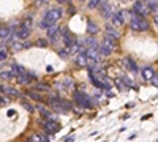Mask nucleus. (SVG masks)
<instances>
[{
    "mask_svg": "<svg viewBox=\"0 0 158 142\" xmlns=\"http://www.w3.org/2000/svg\"><path fill=\"white\" fill-rule=\"evenodd\" d=\"M130 16H131V24H130L131 30H135V32H146L149 29V22L146 21V18L139 16L138 13H135L133 10L130 11Z\"/></svg>",
    "mask_w": 158,
    "mask_h": 142,
    "instance_id": "obj_1",
    "label": "nucleus"
},
{
    "mask_svg": "<svg viewBox=\"0 0 158 142\" xmlns=\"http://www.w3.org/2000/svg\"><path fill=\"white\" fill-rule=\"evenodd\" d=\"M73 98L76 99L77 104L81 108H84V109H92L94 108V101H92V98L85 92H82V90H76V92L73 93Z\"/></svg>",
    "mask_w": 158,
    "mask_h": 142,
    "instance_id": "obj_2",
    "label": "nucleus"
},
{
    "mask_svg": "<svg viewBox=\"0 0 158 142\" xmlns=\"http://www.w3.org/2000/svg\"><path fill=\"white\" fill-rule=\"evenodd\" d=\"M62 14H63V13H62L60 8H51V10L46 13V16H44L43 19L48 21V22H51L52 25H56V22L62 18Z\"/></svg>",
    "mask_w": 158,
    "mask_h": 142,
    "instance_id": "obj_3",
    "label": "nucleus"
},
{
    "mask_svg": "<svg viewBox=\"0 0 158 142\" xmlns=\"http://www.w3.org/2000/svg\"><path fill=\"white\" fill-rule=\"evenodd\" d=\"M133 11L138 13L139 16H147L149 14V6L144 0H135V5H133Z\"/></svg>",
    "mask_w": 158,
    "mask_h": 142,
    "instance_id": "obj_4",
    "label": "nucleus"
},
{
    "mask_svg": "<svg viewBox=\"0 0 158 142\" xmlns=\"http://www.w3.org/2000/svg\"><path fill=\"white\" fill-rule=\"evenodd\" d=\"M41 126H43V130H44L48 134H54V133H57V131L60 130V125H59L57 122H54V120H44Z\"/></svg>",
    "mask_w": 158,
    "mask_h": 142,
    "instance_id": "obj_5",
    "label": "nucleus"
},
{
    "mask_svg": "<svg viewBox=\"0 0 158 142\" xmlns=\"http://www.w3.org/2000/svg\"><path fill=\"white\" fill-rule=\"evenodd\" d=\"M0 93H3L5 96H10V98H15V96L21 95L16 88H13L10 85H3V84H0Z\"/></svg>",
    "mask_w": 158,
    "mask_h": 142,
    "instance_id": "obj_6",
    "label": "nucleus"
},
{
    "mask_svg": "<svg viewBox=\"0 0 158 142\" xmlns=\"http://www.w3.org/2000/svg\"><path fill=\"white\" fill-rule=\"evenodd\" d=\"M111 22L114 27H122L123 25V11H115L111 18Z\"/></svg>",
    "mask_w": 158,
    "mask_h": 142,
    "instance_id": "obj_7",
    "label": "nucleus"
},
{
    "mask_svg": "<svg viewBox=\"0 0 158 142\" xmlns=\"http://www.w3.org/2000/svg\"><path fill=\"white\" fill-rule=\"evenodd\" d=\"M122 65L123 67H127L130 71H133V73H136L138 71V67H136V62L131 59V57H125L123 60H122Z\"/></svg>",
    "mask_w": 158,
    "mask_h": 142,
    "instance_id": "obj_8",
    "label": "nucleus"
},
{
    "mask_svg": "<svg viewBox=\"0 0 158 142\" xmlns=\"http://www.w3.org/2000/svg\"><path fill=\"white\" fill-rule=\"evenodd\" d=\"M141 74H142V79L144 81H152V77L155 76V71H153L152 67H144L142 71H141Z\"/></svg>",
    "mask_w": 158,
    "mask_h": 142,
    "instance_id": "obj_9",
    "label": "nucleus"
},
{
    "mask_svg": "<svg viewBox=\"0 0 158 142\" xmlns=\"http://www.w3.org/2000/svg\"><path fill=\"white\" fill-rule=\"evenodd\" d=\"M16 36L19 38V40H27V38L30 36V29L21 25V27L18 29V32H16Z\"/></svg>",
    "mask_w": 158,
    "mask_h": 142,
    "instance_id": "obj_10",
    "label": "nucleus"
},
{
    "mask_svg": "<svg viewBox=\"0 0 158 142\" xmlns=\"http://www.w3.org/2000/svg\"><path fill=\"white\" fill-rule=\"evenodd\" d=\"M48 36H51L52 43H56L59 40V27H57V25H52L51 29H48Z\"/></svg>",
    "mask_w": 158,
    "mask_h": 142,
    "instance_id": "obj_11",
    "label": "nucleus"
},
{
    "mask_svg": "<svg viewBox=\"0 0 158 142\" xmlns=\"http://www.w3.org/2000/svg\"><path fill=\"white\" fill-rule=\"evenodd\" d=\"M98 52H100L101 55L106 57V55H111V54H112V49H111L106 43H101V44L98 46Z\"/></svg>",
    "mask_w": 158,
    "mask_h": 142,
    "instance_id": "obj_12",
    "label": "nucleus"
},
{
    "mask_svg": "<svg viewBox=\"0 0 158 142\" xmlns=\"http://www.w3.org/2000/svg\"><path fill=\"white\" fill-rule=\"evenodd\" d=\"M100 8L103 10V11H101L103 18H108V19H111V18H112L114 13H111V5H109V3H104V5H101Z\"/></svg>",
    "mask_w": 158,
    "mask_h": 142,
    "instance_id": "obj_13",
    "label": "nucleus"
},
{
    "mask_svg": "<svg viewBox=\"0 0 158 142\" xmlns=\"http://www.w3.org/2000/svg\"><path fill=\"white\" fill-rule=\"evenodd\" d=\"M36 109L40 111L41 117H44V120H54V117L51 115V111H49V109H46V108H43V106H38Z\"/></svg>",
    "mask_w": 158,
    "mask_h": 142,
    "instance_id": "obj_14",
    "label": "nucleus"
},
{
    "mask_svg": "<svg viewBox=\"0 0 158 142\" xmlns=\"http://www.w3.org/2000/svg\"><path fill=\"white\" fill-rule=\"evenodd\" d=\"M106 32H108V35H109V36H112V38H114V40H118V38H120V33H118V32L112 27L111 24H106Z\"/></svg>",
    "mask_w": 158,
    "mask_h": 142,
    "instance_id": "obj_15",
    "label": "nucleus"
},
{
    "mask_svg": "<svg viewBox=\"0 0 158 142\" xmlns=\"http://www.w3.org/2000/svg\"><path fill=\"white\" fill-rule=\"evenodd\" d=\"M27 96L32 98V99H35V101H44V99H43V95L40 93V92H36V90H29Z\"/></svg>",
    "mask_w": 158,
    "mask_h": 142,
    "instance_id": "obj_16",
    "label": "nucleus"
},
{
    "mask_svg": "<svg viewBox=\"0 0 158 142\" xmlns=\"http://www.w3.org/2000/svg\"><path fill=\"white\" fill-rule=\"evenodd\" d=\"M16 81L19 82V84H22V85H29L30 82H32V79L29 76H25V74H19V76H16Z\"/></svg>",
    "mask_w": 158,
    "mask_h": 142,
    "instance_id": "obj_17",
    "label": "nucleus"
},
{
    "mask_svg": "<svg viewBox=\"0 0 158 142\" xmlns=\"http://www.w3.org/2000/svg\"><path fill=\"white\" fill-rule=\"evenodd\" d=\"M114 84H115V87L120 90V92H127V90H128V85L123 82V79H115Z\"/></svg>",
    "mask_w": 158,
    "mask_h": 142,
    "instance_id": "obj_18",
    "label": "nucleus"
},
{
    "mask_svg": "<svg viewBox=\"0 0 158 142\" xmlns=\"http://www.w3.org/2000/svg\"><path fill=\"white\" fill-rule=\"evenodd\" d=\"M87 32H89L90 35H95V33H98V25H97L95 22L89 21V24H87Z\"/></svg>",
    "mask_w": 158,
    "mask_h": 142,
    "instance_id": "obj_19",
    "label": "nucleus"
},
{
    "mask_svg": "<svg viewBox=\"0 0 158 142\" xmlns=\"http://www.w3.org/2000/svg\"><path fill=\"white\" fill-rule=\"evenodd\" d=\"M103 43H106V44H108V46H109L112 51L117 47V43H115V40H114L112 36H109V35H106V36H104V41H103Z\"/></svg>",
    "mask_w": 158,
    "mask_h": 142,
    "instance_id": "obj_20",
    "label": "nucleus"
},
{
    "mask_svg": "<svg viewBox=\"0 0 158 142\" xmlns=\"http://www.w3.org/2000/svg\"><path fill=\"white\" fill-rule=\"evenodd\" d=\"M13 77H15V76H13V73L10 70L0 73V79H2V81H10V79H13Z\"/></svg>",
    "mask_w": 158,
    "mask_h": 142,
    "instance_id": "obj_21",
    "label": "nucleus"
},
{
    "mask_svg": "<svg viewBox=\"0 0 158 142\" xmlns=\"http://www.w3.org/2000/svg\"><path fill=\"white\" fill-rule=\"evenodd\" d=\"M81 49H82V46H81V44H79V43H74L68 51H70V54L73 55V54H79V51H81Z\"/></svg>",
    "mask_w": 158,
    "mask_h": 142,
    "instance_id": "obj_22",
    "label": "nucleus"
},
{
    "mask_svg": "<svg viewBox=\"0 0 158 142\" xmlns=\"http://www.w3.org/2000/svg\"><path fill=\"white\" fill-rule=\"evenodd\" d=\"M100 5H101V0H89V8L90 10H95V8H100Z\"/></svg>",
    "mask_w": 158,
    "mask_h": 142,
    "instance_id": "obj_23",
    "label": "nucleus"
},
{
    "mask_svg": "<svg viewBox=\"0 0 158 142\" xmlns=\"http://www.w3.org/2000/svg\"><path fill=\"white\" fill-rule=\"evenodd\" d=\"M147 6H149V11H153V13H156V10H158V3L155 2V0L147 2Z\"/></svg>",
    "mask_w": 158,
    "mask_h": 142,
    "instance_id": "obj_24",
    "label": "nucleus"
},
{
    "mask_svg": "<svg viewBox=\"0 0 158 142\" xmlns=\"http://www.w3.org/2000/svg\"><path fill=\"white\" fill-rule=\"evenodd\" d=\"M22 106L27 109L29 112H35V106L33 104H30V103H27V101H22Z\"/></svg>",
    "mask_w": 158,
    "mask_h": 142,
    "instance_id": "obj_25",
    "label": "nucleus"
},
{
    "mask_svg": "<svg viewBox=\"0 0 158 142\" xmlns=\"http://www.w3.org/2000/svg\"><path fill=\"white\" fill-rule=\"evenodd\" d=\"M25 142H41V136H38V134H32Z\"/></svg>",
    "mask_w": 158,
    "mask_h": 142,
    "instance_id": "obj_26",
    "label": "nucleus"
},
{
    "mask_svg": "<svg viewBox=\"0 0 158 142\" xmlns=\"http://www.w3.org/2000/svg\"><path fill=\"white\" fill-rule=\"evenodd\" d=\"M35 90H40V92H43V90H44V92H48V90H49V87H48L46 84H36Z\"/></svg>",
    "mask_w": 158,
    "mask_h": 142,
    "instance_id": "obj_27",
    "label": "nucleus"
},
{
    "mask_svg": "<svg viewBox=\"0 0 158 142\" xmlns=\"http://www.w3.org/2000/svg\"><path fill=\"white\" fill-rule=\"evenodd\" d=\"M59 55L60 57H67V55H70V51L67 47H62V49H59Z\"/></svg>",
    "mask_w": 158,
    "mask_h": 142,
    "instance_id": "obj_28",
    "label": "nucleus"
},
{
    "mask_svg": "<svg viewBox=\"0 0 158 142\" xmlns=\"http://www.w3.org/2000/svg\"><path fill=\"white\" fill-rule=\"evenodd\" d=\"M32 24H33V21H32L30 18H27V19L24 21V24H22V25H24V27H27V29H30V30H32Z\"/></svg>",
    "mask_w": 158,
    "mask_h": 142,
    "instance_id": "obj_29",
    "label": "nucleus"
},
{
    "mask_svg": "<svg viewBox=\"0 0 158 142\" xmlns=\"http://www.w3.org/2000/svg\"><path fill=\"white\" fill-rule=\"evenodd\" d=\"M36 46H40V47H46V46H48V41L43 40V38H40V40H36Z\"/></svg>",
    "mask_w": 158,
    "mask_h": 142,
    "instance_id": "obj_30",
    "label": "nucleus"
},
{
    "mask_svg": "<svg viewBox=\"0 0 158 142\" xmlns=\"http://www.w3.org/2000/svg\"><path fill=\"white\" fill-rule=\"evenodd\" d=\"M10 101H11L10 96H2V98H0V104H2V106H6Z\"/></svg>",
    "mask_w": 158,
    "mask_h": 142,
    "instance_id": "obj_31",
    "label": "nucleus"
},
{
    "mask_svg": "<svg viewBox=\"0 0 158 142\" xmlns=\"http://www.w3.org/2000/svg\"><path fill=\"white\" fill-rule=\"evenodd\" d=\"M24 49V44H21V43H15V44H13V51H16V52H18V51H22Z\"/></svg>",
    "mask_w": 158,
    "mask_h": 142,
    "instance_id": "obj_32",
    "label": "nucleus"
},
{
    "mask_svg": "<svg viewBox=\"0 0 158 142\" xmlns=\"http://www.w3.org/2000/svg\"><path fill=\"white\" fill-rule=\"evenodd\" d=\"M152 84H153V87H158V74H155L153 77H152V81H150Z\"/></svg>",
    "mask_w": 158,
    "mask_h": 142,
    "instance_id": "obj_33",
    "label": "nucleus"
},
{
    "mask_svg": "<svg viewBox=\"0 0 158 142\" xmlns=\"http://www.w3.org/2000/svg\"><path fill=\"white\" fill-rule=\"evenodd\" d=\"M8 57V54H6V51H0V60H5Z\"/></svg>",
    "mask_w": 158,
    "mask_h": 142,
    "instance_id": "obj_34",
    "label": "nucleus"
},
{
    "mask_svg": "<svg viewBox=\"0 0 158 142\" xmlns=\"http://www.w3.org/2000/svg\"><path fill=\"white\" fill-rule=\"evenodd\" d=\"M68 13H70V16H73L74 13H76V8H74L73 5H70V8H68Z\"/></svg>",
    "mask_w": 158,
    "mask_h": 142,
    "instance_id": "obj_35",
    "label": "nucleus"
},
{
    "mask_svg": "<svg viewBox=\"0 0 158 142\" xmlns=\"http://www.w3.org/2000/svg\"><path fill=\"white\" fill-rule=\"evenodd\" d=\"M73 140H74V136H67L63 139V142H73Z\"/></svg>",
    "mask_w": 158,
    "mask_h": 142,
    "instance_id": "obj_36",
    "label": "nucleus"
},
{
    "mask_svg": "<svg viewBox=\"0 0 158 142\" xmlns=\"http://www.w3.org/2000/svg\"><path fill=\"white\" fill-rule=\"evenodd\" d=\"M15 114H16V111H15V109H10V111H8V115H10V117H13Z\"/></svg>",
    "mask_w": 158,
    "mask_h": 142,
    "instance_id": "obj_37",
    "label": "nucleus"
},
{
    "mask_svg": "<svg viewBox=\"0 0 158 142\" xmlns=\"http://www.w3.org/2000/svg\"><path fill=\"white\" fill-rule=\"evenodd\" d=\"M41 142H49V137L48 136H41Z\"/></svg>",
    "mask_w": 158,
    "mask_h": 142,
    "instance_id": "obj_38",
    "label": "nucleus"
},
{
    "mask_svg": "<svg viewBox=\"0 0 158 142\" xmlns=\"http://www.w3.org/2000/svg\"><path fill=\"white\" fill-rule=\"evenodd\" d=\"M56 2H57V3H67L68 0H56Z\"/></svg>",
    "mask_w": 158,
    "mask_h": 142,
    "instance_id": "obj_39",
    "label": "nucleus"
},
{
    "mask_svg": "<svg viewBox=\"0 0 158 142\" xmlns=\"http://www.w3.org/2000/svg\"><path fill=\"white\" fill-rule=\"evenodd\" d=\"M155 22H156V25H158V14L155 16Z\"/></svg>",
    "mask_w": 158,
    "mask_h": 142,
    "instance_id": "obj_40",
    "label": "nucleus"
},
{
    "mask_svg": "<svg viewBox=\"0 0 158 142\" xmlns=\"http://www.w3.org/2000/svg\"><path fill=\"white\" fill-rule=\"evenodd\" d=\"M144 2H146V3H147V2H152V0H144Z\"/></svg>",
    "mask_w": 158,
    "mask_h": 142,
    "instance_id": "obj_41",
    "label": "nucleus"
},
{
    "mask_svg": "<svg viewBox=\"0 0 158 142\" xmlns=\"http://www.w3.org/2000/svg\"><path fill=\"white\" fill-rule=\"evenodd\" d=\"M118 2H127V0H118Z\"/></svg>",
    "mask_w": 158,
    "mask_h": 142,
    "instance_id": "obj_42",
    "label": "nucleus"
},
{
    "mask_svg": "<svg viewBox=\"0 0 158 142\" xmlns=\"http://www.w3.org/2000/svg\"><path fill=\"white\" fill-rule=\"evenodd\" d=\"M0 68H2V63H0Z\"/></svg>",
    "mask_w": 158,
    "mask_h": 142,
    "instance_id": "obj_43",
    "label": "nucleus"
},
{
    "mask_svg": "<svg viewBox=\"0 0 158 142\" xmlns=\"http://www.w3.org/2000/svg\"><path fill=\"white\" fill-rule=\"evenodd\" d=\"M81 2H85V0H81Z\"/></svg>",
    "mask_w": 158,
    "mask_h": 142,
    "instance_id": "obj_44",
    "label": "nucleus"
},
{
    "mask_svg": "<svg viewBox=\"0 0 158 142\" xmlns=\"http://www.w3.org/2000/svg\"><path fill=\"white\" fill-rule=\"evenodd\" d=\"M0 27H2V25H0Z\"/></svg>",
    "mask_w": 158,
    "mask_h": 142,
    "instance_id": "obj_45",
    "label": "nucleus"
}]
</instances>
